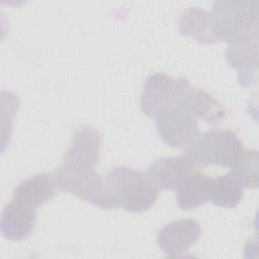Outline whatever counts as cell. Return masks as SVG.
Returning <instances> with one entry per match:
<instances>
[{
  "label": "cell",
  "instance_id": "6da1fadb",
  "mask_svg": "<svg viewBox=\"0 0 259 259\" xmlns=\"http://www.w3.org/2000/svg\"><path fill=\"white\" fill-rule=\"evenodd\" d=\"M107 190L115 207L143 212L158 199L159 188L147 173L126 166L112 168L105 176Z\"/></svg>",
  "mask_w": 259,
  "mask_h": 259
},
{
  "label": "cell",
  "instance_id": "7a4b0ae2",
  "mask_svg": "<svg viewBox=\"0 0 259 259\" xmlns=\"http://www.w3.org/2000/svg\"><path fill=\"white\" fill-rule=\"evenodd\" d=\"M243 151L239 137L227 130H210L199 134L181 155L193 172L208 166L231 167Z\"/></svg>",
  "mask_w": 259,
  "mask_h": 259
},
{
  "label": "cell",
  "instance_id": "3957f363",
  "mask_svg": "<svg viewBox=\"0 0 259 259\" xmlns=\"http://www.w3.org/2000/svg\"><path fill=\"white\" fill-rule=\"evenodd\" d=\"M210 15L218 41L232 44L258 30V1H215Z\"/></svg>",
  "mask_w": 259,
  "mask_h": 259
},
{
  "label": "cell",
  "instance_id": "277c9868",
  "mask_svg": "<svg viewBox=\"0 0 259 259\" xmlns=\"http://www.w3.org/2000/svg\"><path fill=\"white\" fill-rule=\"evenodd\" d=\"M102 137L88 125H83L74 133L62 165L56 172L70 176H88L95 173L100 158Z\"/></svg>",
  "mask_w": 259,
  "mask_h": 259
},
{
  "label": "cell",
  "instance_id": "5b68a950",
  "mask_svg": "<svg viewBox=\"0 0 259 259\" xmlns=\"http://www.w3.org/2000/svg\"><path fill=\"white\" fill-rule=\"evenodd\" d=\"M161 141L172 148H183L199 135L197 118L184 106L177 104L155 117Z\"/></svg>",
  "mask_w": 259,
  "mask_h": 259
},
{
  "label": "cell",
  "instance_id": "8992f818",
  "mask_svg": "<svg viewBox=\"0 0 259 259\" xmlns=\"http://www.w3.org/2000/svg\"><path fill=\"white\" fill-rule=\"evenodd\" d=\"M182 79L172 78L164 73H153L144 82L141 96L142 111L155 118L165 110L179 103Z\"/></svg>",
  "mask_w": 259,
  "mask_h": 259
},
{
  "label": "cell",
  "instance_id": "52a82bcc",
  "mask_svg": "<svg viewBox=\"0 0 259 259\" xmlns=\"http://www.w3.org/2000/svg\"><path fill=\"white\" fill-rule=\"evenodd\" d=\"M225 57L228 64L237 69L238 81L242 86L255 84L258 72V30L229 44Z\"/></svg>",
  "mask_w": 259,
  "mask_h": 259
},
{
  "label": "cell",
  "instance_id": "ba28073f",
  "mask_svg": "<svg viewBox=\"0 0 259 259\" xmlns=\"http://www.w3.org/2000/svg\"><path fill=\"white\" fill-rule=\"evenodd\" d=\"M201 229L198 222L193 219H182L162 227L157 241L167 256L179 257L199 239Z\"/></svg>",
  "mask_w": 259,
  "mask_h": 259
},
{
  "label": "cell",
  "instance_id": "9c48e42d",
  "mask_svg": "<svg viewBox=\"0 0 259 259\" xmlns=\"http://www.w3.org/2000/svg\"><path fill=\"white\" fill-rule=\"evenodd\" d=\"M36 208L12 197L7 202L1 214V233L9 241H22L31 234L35 220Z\"/></svg>",
  "mask_w": 259,
  "mask_h": 259
},
{
  "label": "cell",
  "instance_id": "30bf717a",
  "mask_svg": "<svg viewBox=\"0 0 259 259\" xmlns=\"http://www.w3.org/2000/svg\"><path fill=\"white\" fill-rule=\"evenodd\" d=\"M179 104L189 110L197 119L215 124L225 117L223 105L210 94L200 88L193 87L186 79H182Z\"/></svg>",
  "mask_w": 259,
  "mask_h": 259
},
{
  "label": "cell",
  "instance_id": "8fae6325",
  "mask_svg": "<svg viewBox=\"0 0 259 259\" xmlns=\"http://www.w3.org/2000/svg\"><path fill=\"white\" fill-rule=\"evenodd\" d=\"M193 171L181 156L160 158L148 169L147 174L159 190H176Z\"/></svg>",
  "mask_w": 259,
  "mask_h": 259
},
{
  "label": "cell",
  "instance_id": "7c38bea8",
  "mask_svg": "<svg viewBox=\"0 0 259 259\" xmlns=\"http://www.w3.org/2000/svg\"><path fill=\"white\" fill-rule=\"evenodd\" d=\"M55 188L53 175L37 173L16 185L13 190V198L37 208L55 196Z\"/></svg>",
  "mask_w": 259,
  "mask_h": 259
},
{
  "label": "cell",
  "instance_id": "4fadbf2b",
  "mask_svg": "<svg viewBox=\"0 0 259 259\" xmlns=\"http://www.w3.org/2000/svg\"><path fill=\"white\" fill-rule=\"evenodd\" d=\"M212 178L192 172L176 189V204L181 209L195 208L210 200Z\"/></svg>",
  "mask_w": 259,
  "mask_h": 259
},
{
  "label": "cell",
  "instance_id": "5bb4252c",
  "mask_svg": "<svg viewBox=\"0 0 259 259\" xmlns=\"http://www.w3.org/2000/svg\"><path fill=\"white\" fill-rule=\"evenodd\" d=\"M179 24L181 34L190 36L200 44L218 41L212 27L210 11L199 7H189L181 13Z\"/></svg>",
  "mask_w": 259,
  "mask_h": 259
},
{
  "label": "cell",
  "instance_id": "9a60e30c",
  "mask_svg": "<svg viewBox=\"0 0 259 259\" xmlns=\"http://www.w3.org/2000/svg\"><path fill=\"white\" fill-rule=\"evenodd\" d=\"M244 193V186L230 172L212 179L210 200L218 206L227 208L236 207Z\"/></svg>",
  "mask_w": 259,
  "mask_h": 259
},
{
  "label": "cell",
  "instance_id": "2e32d148",
  "mask_svg": "<svg viewBox=\"0 0 259 259\" xmlns=\"http://www.w3.org/2000/svg\"><path fill=\"white\" fill-rule=\"evenodd\" d=\"M231 169V173L241 182L244 188H257L258 152L256 150H243Z\"/></svg>",
  "mask_w": 259,
  "mask_h": 259
}]
</instances>
